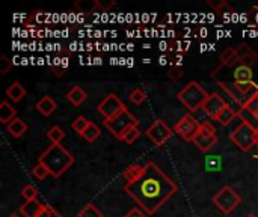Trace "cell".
I'll list each match as a JSON object with an SVG mask.
<instances>
[{"label":"cell","mask_w":258,"mask_h":217,"mask_svg":"<svg viewBox=\"0 0 258 217\" xmlns=\"http://www.w3.org/2000/svg\"><path fill=\"white\" fill-rule=\"evenodd\" d=\"M21 196L24 198V201H26V202H27V201H35V199H36V196H38V192H36V189H35L33 186L27 184V186H24V187H23V190H21Z\"/></svg>","instance_id":"28"},{"label":"cell","mask_w":258,"mask_h":217,"mask_svg":"<svg viewBox=\"0 0 258 217\" xmlns=\"http://www.w3.org/2000/svg\"><path fill=\"white\" fill-rule=\"evenodd\" d=\"M104 127L116 137L121 140L122 134L132 128V127H138L139 125V121L136 119V116L133 113L128 112V109H125L122 113H119L118 116L112 118V119H104Z\"/></svg>","instance_id":"6"},{"label":"cell","mask_w":258,"mask_h":217,"mask_svg":"<svg viewBox=\"0 0 258 217\" xmlns=\"http://www.w3.org/2000/svg\"><path fill=\"white\" fill-rule=\"evenodd\" d=\"M209 97H210V94H207V91L198 82H189L177 94L178 101L192 113H195L197 110L203 109V106L206 104Z\"/></svg>","instance_id":"4"},{"label":"cell","mask_w":258,"mask_h":217,"mask_svg":"<svg viewBox=\"0 0 258 217\" xmlns=\"http://www.w3.org/2000/svg\"><path fill=\"white\" fill-rule=\"evenodd\" d=\"M97 5H98V9H110L112 6H115V2L113 0H109V2H101V0H97Z\"/></svg>","instance_id":"36"},{"label":"cell","mask_w":258,"mask_h":217,"mask_svg":"<svg viewBox=\"0 0 258 217\" xmlns=\"http://www.w3.org/2000/svg\"><path fill=\"white\" fill-rule=\"evenodd\" d=\"M147 216H148V214H147L144 210H141L139 207H136V208L130 210V211H128V213H127L124 217H147Z\"/></svg>","instance_id":"34"},{"label":"cell","mask_w":258,"mask_h":217,"mask_svg":"<svg viewBox=\"0 0 258 217\" xmlns=\"http://www.w3.org/2000/svg\"><path fill=\"white\" fill-rule=\"evenodd\" d=\"M6 95L14 101V103H20L24 95H26V89L18 83V82H14L8 89H6Z\"/></svg>","instance_id":"18"},{"label":"cell","mask_w":258,"mask_h":217,"mask_svg":"<svg viewBox=\"0 0 258 217\" xmlns=\"http://www.w3.org/2000/svg\"><path fill=\"white\" fill-rule=\"evenodd\" d=\"M6 128H8V133H9L12 137H21V136L27 131L26 122H24L23 119H20V118L12 119V121L6 125Z\"/></svg>","instance_id":"16"},{"label":"cell","mask_w":258,"mask_h":217,"mask_svg":"<svg viewBox=\"0 0 258 217\" xmlns=\"http://www.w3.org/2000/svg\"><path fill=\"white\" fill-rule=\"evenodd\" d=\"M9 66H11V62L8 60V57L6 56H2V60H0V73L2 74H6V71H8Z\"/></svg>","instance_id":"35"},{"label":"cell","mask_w":258,"mask_h":217,"mask_svg":"<svg viewBox=\"0 0 258 217\" xmlns=\"http://www.w3.org/2000/svg\"><path fill=\"white\" fill-rule=\"evenodd\" d=\"M246 217H257V216H254V214H249V216H246Z\"/></svg>","instance_id":"39"},{"label":"cell","mask_w":258,"mask_h":217,"mask_svg":"<svg viewBox=\"0 0 258 217\" xmlns=\"http://www.w3.org/2000/svg\"><path fill=\"white\" fill-rule=\"evenodd\" d=\"M168 77H169L171 80H174V82L180 80V79L183 77V68H181L180 65H174V66L169 69V73H168Z\"/></svg>","instance_id":"30"},{"label":"cell","mask_w":258,"mask_h":217,"mask_svg":"<svg viewBox=\"0 0 258 217\" xmlns=\"http://www.w3.org/2000/svg\"><path fill=\"white\" fill-rule=\"evenodd\" d=\"M57 109L56 101L51 97H42L38 103H36V110L44 115V116H50L54 113V110Z\"/></svg>","instance_id":"14"},{"label":"cell","mask_w":258,"mask_h":217,"mask_svg":"<svg viewBox=\"0 0 258 217\" xmlns=\"http://www.w3.org/2000/svg\"><path fill=\"white\" fill-rule=\"evenodd\" d=\"M255 147H258V128L257 131H255Z\"/></svg>","instance_id":"37"},{"label":"cell","mask_w":258,"mask_h":217,"mask_svg":"<svg viewBox=\"0 0 258 217\" xmlns=\"http://www.w3.org/2000/svg\"><path fill=\"white\" fill-rule=\"evenodd\" d=\"M213 204L225 214L233 213L240 204H242V198L239 196V193L230 187V186H224L215 196H213Z\"/></svg>","instance_id":"7"},{"label":"cell","mask_w":258,"mask_h":217,"mask_svg":"<svg viewBox=\"0 0 258 217\" xmlns=\"http://www.w3.org/2000/svg\"><path fill=\"white\" fill-rule=\"evenodd\" d=\"M194 143L204 153L210 151L216 143H218V134L216 130L209 124V122H203L201 128L198 131V134L194 139Z\"/></svg>","instance_id":"10"},{"label":"cell","mask_w":258,"mask_h":217,"mask_svg":"<svg viewBox=\"0 0 258 217\" xmlns=\"http://www.w3.org/2000/svg\"><path fill=\"white\" fill-rule=\"evenodd\" d=\"M8 217H20L18 214H11V216H8Z\"/></svg>","instance_id":"38"},{"label":"cell","mask_w":258,"mask_h":217,"mask_svg":"<svg viewBox=\"0 0 258 217\" xmlns=\"http://www.w3.org/2000/svg\"><path fill=\"white\" fill-rule=\"evenodd\" d=\"M100 134H101V130H100V127L98 125H95L94 122H91L89 125H88V128L83 131V134H82V137L86 140V142H94L95 139H98L100 137Z\"/></svg>","instance_id":"22"},{"label":"cell","mask_w":258,"mask_h":217,"mask_svg":"<svg viewBox=\"0 0 258 217\" xmlns=\"http://www.w3.org/2000/svg\"><path fill=\"white\" fill-rule=\"evenodd\" d=\"M245 110H248L254 118H255V115L258 113V95L257 97H254L252 100H249V103L243 107Z\"/></svg>","instance_id":"31"},{"label":"cell","mask_w":258,"mask_h":217,"mask_svg":"<svg viewBox=\"0 0 258 217\" xmlns=\"http://www.w3.org/2000/svg\"><path fill=\"white\" fill-rule=\"evenodd\" d=\"M38 217H62L51 205H44V210Z\"/></svg>","instance_id":"33"},{"label":"cell","mask_w":258,"mask_h":217,"mask_svg":"<svg viewBox=\"0 0 258 217\" xmlns=\"http://www.w3.org/2000/svg\"><path fill=\"white\" fill-rule=\"evenodd\" d=\"M227 107V103L224 101V98L219 94H210L209 100L206 101V104L203 106V110L207 116H210L212 119H216L218 115Z\"/></svg>","instance_id":"12"},{"label":"cell","mask_w":258,"mask_h":217,"mask_svg":"<svg viewBox=\"0 0 258 217\" xmlns=\"http://www.w3.org/2000/svg\"><path fill=\"white\" fill-rule=\"evenodd\" d=\"M237 115H239V113H237V112L230 106V104H227V107H225V109L218 115L216 121H218L221 125H228V124H230V122L237 116Z\"/></svg>","instance_id":"20"},{"label":"cell","mask_w":258,"mask_h":217,"mask_svg":"<svg viewBox=\"0 0 258 217\" xmlns=\"http://www.w3.org/2000/svg\"><path fill=\"white\" fill-rule=\"evenodd\" d=\"M145 100H147V94H145L141 88H136V89H133V91L130 92V101H132L133 104L141 106V104L145 103Z\"/></svg>","instance_id":"24"},{"label":"cell","mask_w":258,"mask_h":217,"mask_svg":"<svg viewBox=\"0 0 258 217\" xmlns=\"http://www.w3.org/2000/svg\"><path fill=\"white\" fill-rule=\"evenodd\" d=\"M38 163H42L51 177L60 178L73 165L74 157L59 143V145H50L38 159Z\"/></svg>","instance_id":"3"},{"label":"cell","mask_w":258,"mask_h":217,"mask_svg":"<svg viewBox=\"0 0 258 217\" xmlns=\"http://www.w3.org/2000/svg\"><path fill=\"white\" fill-rule=\"evenodd\" d=\"M91 124V121H88L85 116H77L74 121H73V124H71V127H73V130L76 131V133H79L80 136L83 134V131L88 128V125Z\"/></svg>","instance_id":"23"},{"label":"cell","mask_w":258,"mask_h":217,"mask_svg":"<svg viewBox=\"0 0 258 217\" xmlns=\"http://www.w3.org/2000/svg\"><path fill=\"white\" fill-rule=\"evenodd\" d=\"M63 137H65V131H63L60 127H57V125L51 127V128L47 131V139L51 142V145H59V143L62 142Z\"/></svg>","instance_id":"21"},{"label":"cell","mask_w":258,"mask_h":217,"mask_svg":"<svg viewBox=\"0 0 258 217\" xmlns=\"http://www.w3.org/2000/svg\"><path fill=\"white\" fill-rule=\"evenodd\" d=\"M32 175H33L36 180L42 181L47 175H50V172H48V169H47L42 163H38V165L32 169Z\"/></svg>","instance_id":"27"},{"label":"cell","mask_w":258,"mask_h":217,"mask_svg":"<svg viewBox=\"0 0 258 217\" xmlns=\"http://www.w3.org/2000/svg\"><path fill=\"white\" fill-rule=\"evenodd\" d=\"M77 9H80L82 12H94L95 9H98V5H97V0L95 2H77Z\"/></svg>","instance_id":"29"},{"label":"cell","mask_w":258,"mask_h":217,"mask_svg":"<svg viewBox=\"0 0 258 217\" xmlns=\"http://www.w3.org/2000/svg\"><path fill=\"white\" fill-rule=\"evenodd\" d=\"M255 131L257 128L248 119L242 118V122L228 134V137L234 145H237L239 150L248 153L255 147Z\"/></svg>","instance_id":"5"},{"label":"cell","mask_w":258,"mask_h":217,"mask_svg":"<svg viewBox=\"0 0 258 217\" xmlns=\"http://www.w3.org/2000/svg\"><path fill=\"white\" fill-rule=\"evenodd\" d=\"M142 177L135 183H127L124 192L147 214H154L169 198L177 193L178 186L154 162L144 166Z\"/></svg>","instance_id":"2"},{"label":"cell","mask_w":258,"mask_h":217,"mask_svg":"<svg viewBox=\"0 0 258 217\" xmlns=\"http://www.w3.org/2000/svg\"><path fill=\"white\" fill-rule=\"evenodd\" d=\"M139 136H141L139 127H132V128H128V130L122 134L121 140H122V142H125V143H128V145H132V143H133Z\"/></svg>","instance_id":"25"},{"label":"cell","mask_w":258,"mask_h":217,"mask_svg":"<svg viewBox=\"0 0 258 217\" xmlns=\"http://www.w3.org/2000/svg\"><path fill=\"white\" fill-rule=\"evenodd\" d=\"M44 210V205L35 201H27L23 205H20V213L24 217H38Z\"/></svg>","instance_id":"13"},{"label":"cell","mask_w":258,"mask_h":217,"mask_svg":"<svg viewBox=\"0 0 258 217\" xmlns=\"http://www.w3.org/2000/svg\"><path fill=\"white\" fill-rule=\"evenodd\" d=\"M144 166H141V165H130L125 171H124V178L127 180V183H135V181H138L141 177H142V174H144Z\"/></svg>","instance_id":"19"},{"label":"cell","mask_w":258,"mask_h":217,"mask_svg":"<svg viewBox=\"0 0 258 217\" xmlns=\"http://www.w3.org/2000/svg\"><path fill=\"white\" fill-rule=\"evenodd\" d=\"M145 134L148 136V139L156 145V147H163L172 136V130L166 125L165 121L162 119H156L148 130L145 131Z\"/></svg>","instance_id":"9"},{"label":"cell","mask_w":258,"mask_h":217,"mask_svg":"<svg viewBox=\"0 0 258 217\" xmlns=\"http://www.w3.org/2000/svg\"><path fill=\"white\" fill-rule=\"evenodd\" d=\"M200 128H201V122H200L192 113H187V115H184V116L175 124L174 131H175L180 137H183L184 140L194 142V139H195V136L198 134Z\"/></svg>","instance_id":"8"},{"label":"cell","mask_w":258,"mask_h":217,"mask_svg":"<svg viewBox=\"0 0 258 217\" xmlns=\"http://www.w3.org/2000/svg\"><path fill=\"white\" fill-rule=\"evenodd\" d=\"M15 118H17V110L8 101H3L0 104V122H3V124L8 125Z\"/></svg>","instance_id":"17"},{"label":"cell","mask_w":258,"mask_h":217,"mask_svg":"<svg viewBox=\"0 0 258 217\" xmlns=\"http://www.w3.org/2000/svg\"><path fill=\"white\" fill-rule=\"evenodd\" d=\"M212 79L242 107L258 95V54L248 45L228 48Z\"/></svg>","instance_id":"1"},{"label":"cell","mask_w":258,"mask_h":217,"mask_svg":"<svg viewBox=\"0 0 258 217\" xmlns=\"http://www.w3.org/2000/svg\"><path fill=\"white\" fill-rule=\"evenodd\" d=\"M79 217H103V214H101V211H100L95 205L88 204V205L79 213Z\"/></svg>","instance_id":"26"},{"label":"cell","mask_w":258,"mask_h":217,"mask_svg":"<svg viewBox=\"0 0 258 217\" xmlns=\"http://www.w3.org/2000/svg\"><path fill=\"white\" fill-rule=\"evenodd\" d=\"M207 168L210 169V171H219V168H221V159H219V156H212L209 160H207Z\"/></svg>","instance_id":"32"},{"label":"cell","mask_w":258,"mask_h":217,"mask_svg":"<svg viewBox=\"0 0 258 217\" xmlns=\"http://www.w3.org/2000/svg\"><path fill=\"white\" fill-rule=\"evenodd\" d=\"M98 112L104 116V119H112L122 113L127 107L125 104L116 97V94H109L104 97V100L98 104Z\"/></svg>","instance_id":"11"},{"label":"cell","mask_w":258,"mask_h":217,"mask_svg":"<svg viewBox=\"0 0 258 217\" xmlns=\"http://www.w3.org/2000/svg\"><path fill=\"white\" fill-rule=\"evenodd\" d=\"M86 98H88V94H86L80 86L71 88V89L68 91V94H67V100H68L73 106H76V107L82 106V104L86 101Z\"/></svg>","instance_id":"15"}]
</instances>
